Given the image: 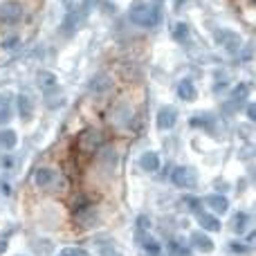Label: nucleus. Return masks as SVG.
Masks as SVG:
<instances>
[{
  "mask_svg": "<svg viewBox=\"0 0 256 256\" xmlns=\"http://www.w3.org/2000/svg\"><path fill=\"white\" fill-rule=\"evenodd\" d=\"M202 204H207L209 209H212V214H216V216H225L227 212H230V200L225 198L222 194H209L202 198Z\"/></svg>",
  "mask_w": 256,
  "mask_h": 256,
  "instance_id": "1a4fd4ad",
  "label": "nucleus"
},
{
  "mask_svg": "<svg viewBox=\"0 0 256 256\" xmlns=\"http://www.w3.org/2000/svg\"><path fill=\"white\" fill-rule=\"evenodd\" d=\"M16 40H18V38H9V40H4L2 45H4V48H14V45H16Z\"/></svg>",
  "mask_w": 256,
  "mask_h": 256,
  "instance_id": "2f4dec72",
  "label": "nucleus"
},
{
  "mask_svg": "<svg viewBox=\"0 0 256 256\" xmlns=\"http://www.w3.org/2000/svg\"><path fill=\"white\" fill-rule=\"evenodd\" d=\"M216 40H218V45H222V48L227 50V52H238L240 48H243V38H240L236 32H232V30H218L216 32Z\"/></svg>",
  "mask_w": 256,
  "mask_h": 256,
  "instance_id": "0eeeda50",
  "label": "nucleus"
},
{
  "mask_svg": "<svg viewBox=\"0 0 256 256\" xmlns=\"http://www.w3.org/2000/svg\"><path fill=\"white\" fill-rule=\"evenodd\" d=\"M36 81H38L40 88H56V84H58L56 76H54L52 72H48V70H40L38 76H36Z\"/></svg>",
  "mask_w": 256,
  "mask_h": 256,
  "instance_id": "a211bd4d",
  "label": "nucleus"
},
{
  "mask_svg": "<svg viewBox=\"0 0 256 256\" xmlns=\"http://www.w3.org/2000/svg\"><path fill=\"white\" fill-rule=\"evenodd\" d=\"M12 166H14L12 155H0V168H12Z\"/></svg>",
  "mask_w": 256,
  "mask_h": 256,
  "instance_id": "a878e982",
  "label": "nucleus"
},
{
  "mask_svg": "<svg viewBox=\"0 0 256 256\" xmlns=\"http://www.w3.org/2000/svg\"><path fill=\"white\" fill-rule=\"evenodd\" d=\"M140 166L144 168L146 173H155L160 168V155L155 153V150H146V153H142Z\"/></svg>",
  "mask_w": 256,
  "mask_h": 256,
  "instance_id": "4468645a",
  "label": "nucleus"
},
{
  "mask_svg": "<svg viewBox=\"0 0 256 256\" xmlns=\"http://www.w3.org/2000/svg\"><path fill=\"white\" fill-rule=\"evenodd\" d=\"M144 252L150 254V256H160L162 254V245H160L155 238H144Z\"/></svg>",
  "mask_w": 256,
  "mask_h": 256,
  "instance_id": "412c9836",
  "label": "nucleus"
},
{
  "mask_svg": "<svg viewBox=\"0 0 256 256\" xmlns=\"http://www.w3.org/2000/svg\"><path fill=\"white\" fill-rule=\"evenodd\" d=\"M173 38L180 40V43H184V40L189 38V25H186V22H178L176 30H173Z\"/></svg>",
  "mask_w": 256,
  "mask_h": 256,
  "instance_id": "4be33fe9",
  "label": "nucleus"
},
{
  "mask_svg": "<svg viewBox=\"0 0 256 256\" xmlns=\"http://www.w3.org/2000/svg\"><path fill=\"white\" fill-rule=\"evenodd\" d=\"M16 144H18L16 130H12V128H2V130H0V148L12 150V148H16Z\"/></svg>",
  "mask_w": 256,
  "mask_h": 256,
  "instance_id": "dca6fc26",
  "label": "nucleus"
},
{
  "mask_svg": "<svg viewBox=\"0 0 256 256\" xmlns=\"http://www.w3.org/2000/svg\"><path fill=\"white\" fill-rule=\"evenodd\" d=\"M7 240H9V236H7V234L0 236V254H2L4 250H7Z\"/></svg>",
  "mask_w": 256,
  "mask_h": 256,
  "instance_id": "cd10ccee",
  "label": "nucleus"
},
{
  "mask_svg": "<svg viewBox=\"0 0 256 256\" xmlns=\"http://www.w3.org/2000/svg\"><path fill=\"white\" fill-rule=\"evenodd\" d=\"M90 7H92V0H84V14H88Z\"/></svg>",
  "mask_w": 256,
  "mask_h": 256,
  "instance_id": "7c9ffc66",
  "label": "nucleus"
},
{
  "mask_svg": "<svg viewBox=\"0 0 256 256\" xmlns=\"http://www.w3.org/2000/svg\"><path fill=\"white\" fill-rule=\"evenodd\" d=\"M74 222L81 227V230H92L99 222V212L94 204H86V207L76 209L74 212Z\"/></svg>",
  "mask_w": 256,
  "mask_h": 256,
  "instance_id": "39448f33",
  "label": "nucleus"
},
{
  "mask_svg": "<svg viewBox=\"0 0 256 256\" xmlns=\"http://www.w3.org/2000/svg\"><path fill=\"white\" fill-rule=\"evenodd\" d=\"M16 256H25V254H16Z\"/></svg>",
  "mask_w": 256,
  "mask_h": 256,
  "instance_id": "f704fd0d",
  "label": "nucleus"
},
{
  "mask_svg": "<svg viewBox=\"0 0 256 256\" xmlns=\"http://www.w3.org/2000/svg\"><path fill=\"white\" fill-rule=\"evenodd\" d=\"M178 97L182 99V102H196V97H198V88H196L194 81L184 79L178 84Z\"/></svg>",
  "mask_w": 256,
  "mask_h": 256,
  "instance_id": "ddd939ff",
  "label": "nucleus"
},
{
  "mask_svg": "<svg viewBox=\"0 0 256 256\" xmlns=\"http://www.w3.org/2000/svg\"><path fill=\"white\" fill-rule=\"evenodd\" d=\"M168 250H171L173 256H194L189 245H182V243H178V240H171V248Z\"/></svg>",
  "mask_w": 256,
  "mask_h": 256,
  "instance_id": "aec40b11",
  "label": "nucleus"
},
{
  "mask_svg": "<svg viewBox=\"0 0 256 256\" xmlns=\"http://www.w3.org/2000/svg\"><path fill=\"white\" fill-rule=\"evenodd\" d=\"M194 128H200V126H212L214 124V115L212 112H200V115H194L189 122Z\"/></svg>",
  "mask_w": 256,
  "mask_h": 256,
  "instance_id": "6ab92c4d",
  "label": "nucleus"
},
{
  "mask_svg": "<svg viewBox=\"0 0 256 256\" xmlns=\"http://www.w3.org/2000/svg\"><path fill=\"white\" fill-rule=\"evenodd\" d=\"M148 230H150V218L148 216H140V218H137V232L142 234V232H148Z\"/></svg>",
  "mask_w": 256,
  "mask_h": 256,
  "instance_id": "393cba45",
  "label": "nucleus"
},
{
  "mask_svg": "<svg viewBox=\"0 0 256 256\" xmlns=\"http://www.w3.org/2000/svg\"><path fill=\"white\" fill-rule=\"evenodd\" d=\"M79 146H81V150H86V153H97V150L104 146V135L99 130H94V128H88V130L81 132Z\"/></svg>",
  "mask_w": 256,
  "mask_h": 256,
  "instance_id": "423d86ee",
  "label": "nucleus"
},
{
  "mask_svg": "<svg viewBox=\"0 0 256 256\" xmlns=\"http://www.w3.org/2000/svg\"><path fill=\"white\" fill-rule=\"evenodd\" d=\"M230 248H232V252H236V254H245V252H250V245H245L243 240H232L230 243Z\"/></svg>",
  "mask_w": 256,
  "mask_h": 256,
  "instance_id": "b1692460",
  "label": "nucleus"
},
{
  "mask_svg": "<svg viewBox=\"0 0 256 256\" xmlns=\"http://www.w3.org/2000/svg\"><path fill=\"white\" fill-rule=\"evenodd\" d=\"M110 86H112V79L108 74H97L90 81V90L92 92H106V90H110Z\"/></svg>",
  "mask_w": 256,
  "mask_h": 256,
  "instance_id": "f3484780",
  "label": "nucleus"
},
{
  "mask_svg": "<svg viewBox=\"0 0 256 256\" xmlns=\"http://www.w3.org/2000/svg\"><path fill=\"white\" fill-rule=\"evenodd\" d=\"M25 16V7L18 0H4L0 2V22L2 25H16Z\"/></svg>",
  "mask_w": 256,
  "mask_h": 256,
  "instance_id": "7ed1b4c3",
  "label": "nucleus"
},
{
  "mask_svg": "<svg viewBox=\"0 0 256 256\" xmlns=\"http://www.w3.org/2000/svg\"><path fill=\"white\" fill-rule=\"evenodd\" d=\"M34 184L38 189L48 191V194H61V191L68 189V180L56 168H50V166H43L34 173Z\"/></svg>",
  "mask_w": 256,
  "mask_h": 256,
  "instance_id": "f03ea898",
  "label": "nucleus"
},
{
  "mask_svg": "<svg viewBox=\"0 0 256 256\" xmlns=\"http://www.w3.org/2000/svg\"><path fill=\"white\" fill-rule=\"evenodd\" d=\"M250 220H252V216H250L248 212H238L234 218H232V230H234L236 234L243 236L245 232H248V227H250Z\"/></svg>",
  "mask_w": 256,
  "mask_h": 256,
  "instance_id": "2eb2a0df",
  "label": "nucleus"
},
{
  "mask_svg": "<svg viewBox=\"0 0 256 256\" xmlns=\"http://www.w3.org/2000/svg\"><path fill=\"white\" fill-rule=\"evenodd\" d=\"M74 256H90L88 252H86V250L84 248H81V250H74Z\"/></svg>",
  "mask_w": 256,
  "mask_h": 256,
  "instance_id": "473e14b6",
  "label": "nucleus"
},
{
  "mask_svg": "<svg viewBox=\"0 0 256 256\" xmlns=\"http://www.w3.org/2000/svg\"><path fill=\"white\" fill-rule=\"evenodd\" d=\"M63 4H66L68 9H72V4H74V0H63Z\"/></svg>",
  "mask_w": 256,
  "mask_h": 256,
  "instance_id": "72a5a7b5",
  "label": "nucleus"
},
{
  "mask_svg": "<svg viewBox=\"0 0 256 256\" xmlns=\"http://www.w3.org/2000/svg\"><path fill=\"white\" fill-rule=\"evenodd\" d=\"M18 115H20L22 122L34 120V102L27 94H18Z\"/></svg>",
  "mask_w": 256,
  "mask_h": 256,
  "instance_id": "f8f14e48",
  "label": "nucleus"
},
{
  "mask_svg": "<svg viewBox=\"0 0 256 256\" xmlns=\"http://www.w3.org/2000/svg\"><path fill=\"white\" fill-rule=\"evenodd\" d=\"M189 248L198 250V252H202V254H212L214 250H216V243L200 230V232H194V234L189 236Z\"/></svg>",
  "mask_w": 256,
  "mask_h": 256,
  "instance_id": "6e6552de",
  "label": "nucleus"
},
{
  "mask_svg": "<svg viewBox=\"0 0 256 256\" xmlns=\"http://www.w3.org/2000/svg\"><path fill=\"white\" fill-rule=\"evenodd\" d=\"M130 20L140 27H155L162 20V4H160V0H155L153 4L137 2L135 7H130Z\"/></svg>",
  "mask_w": 256,
  "mask_h": 256,
  "instance_id": "f257e3e1",
  "label": "nucleus"
},
{
  "mask_svg": "<svg viewBox=\"0 0 256 256\" xmlns=\"http://www.w3.org/2000/svg\"><path fill=\"white\" fill-rule=\"evenodd\" d=\"M254 117H256V112H254V104H248V120H250V122H254Z\"/></svg>",
  "mask_w": 256,
  "mask_h": 256,
  "instance_id": "c85d7f7f",
  "label": "nucleus"
},
{
  "mask_svg": "<svg viewBox=\"0 0 256 256\" xmlns=\"http://www.w3.org/2000/svg\"><path fill=\"white\" fill-rule=\"evenodd\" d=\"M99 256H124V252L120 248H115L112 243H104L99 248Z\"/></svg>",
  "mask_w": 256,
  "mask_h": 256,
  "instance_id": "5701e85b",
  "label": "nucleus"
},
{
  "mask_svg": "<svg viewBox=\"0 0 256 256\" xmlns=\"http://www.w3.org/2000/svg\"><path fill=\"white\" fill-rule=\"evenodd\" d=\"M155 120H158L155 124H158L160 130H171L178 122V110L173 106H162L158 110V117H155Z\"/></svg>",
  "mask_w": 256,
  "mask_h": 256,
  "instance_id": "9d476101",
  "label": "nucleus"
},
{
  "mask_svg": "<svg viewBox=\"0 0 256 256\" xmlns=\"http://www.w3.org/2000/svg\"><path fill=\"white\" fill-rule=\"evenodd\" d=\"M9 117H12V110H9V106H0V124L9 122Z\"/></svg>",
  "mask_w": 256,
  "mask_h": 256,
  "instance_id": "bb28decb",
  "label": "nucleus"
},
{
  "mask_svg": "<svg viewBox=\"0 0 256 256\" xmlns=\"http://www.w3.org/2000/svg\"><path fill=\"white\" fill-rule=\"evenodd\" d=\"M196 218H198V225L202 227V232H220L222 225L218 220L216 214H209V212H196Z\"/></svg>",
  "mask_w": 256,
  "mask_h": 256,
  "instance_id": "9b49d317",
  "label": "nucleus"
},
{
  "mask_svg": "<svg viewBox=\"0 0 256 256\" xmlns=\"http://www.w3.org/2000/svg\"><path fill=\"white\" fill-rule=\"evenodd\" d=\"M56 256H74V250H61Z\"/></svg>",
  "mask_w": 256,
  "mask_h": 256,
  "instance_id": "c756f323",
  "label": "nucleus"
},
{
  "mask_svg": "<svg viewBox=\"0 0 256 256\" xmlns=\"http://www.w3.org/2000/svg\"><path fill=\"white\" fill-rule=\"evenodd\" d=\"M171 182L180 189H194L198 184V173L194 166H176L171 173Z\"/></svg>",
  "mask_w": 256,
  "mask_h": 256,
  "instance_id": "20e7f679",
  "label": "nucleus"
}]
</instances>
